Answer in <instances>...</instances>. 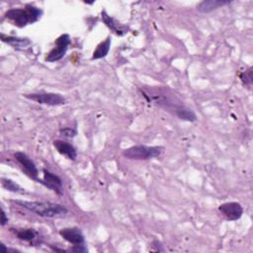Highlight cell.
I'll use <instances>...</instances> for the list:
<instances>
[{
	"mask_svg": "<svg viewBox=\"0 0 253 253\" xmlns=\"http://www.w3.org/2000/svg\"><path fill=\"white\" fill-rule=\"evenodd\" d=\"M16 235L19 239L24 241H32L36 238L37 232L32 228H24L16 231Z\"/></svg>",
	"mask_w": 253,
	"mask_h": 253,
	"instance_id": "17",
	"label": "cell"
},
{
	"mask_svg": "<svg viewBox=\"0 0 253 253\" xmlns=\"http://www.w3.org/2000/svg\"><path fill=\"white\" fill-rule=\"evenodd\" d=\"M0 37H1V41L3 42L11 45L12 47H14L16 49H24L32 43L31 40L28 38H19V37L4 35V34H1Z\"/></svg>",
	"mask_w": 253,
	"mask_h": 253,
	"instance_id": "12",
	"label": "cell"
},
{
	"mask_svg": "<svg viewBox=\"0 0 253 253\" xmlns=\"http://www.w3.org/2000/svg\"><path fill=\"white\" fill-rule=\"evenodd\" d=\"M240 79L242 80V82L244 84H247V85H250L252 83V69L249 68L247 71L245 72H242L240 75H239Z\"/></svg>",
	"mask_w": 253,
	"mask_h": 253,
	"instance_id": "18",
	"label": "cell"
},
{
	"mask_svg": "<svg viewBox=\"0 0 253 253\" xmlns=\"http://www.w3.org/2000/svg\"><path fill=\"white\" fill-rule=\"evenodd\" d=\"M53 146L58 151V153H60L61 155H65L70 160H75V158L77 157L76 148L66 141L55 139L53 141Z\"/></svg>",
	"mask_w": 253,
	"mask_h": 253,
	"instance_id": "11",
	"label": "cell"
},
{
	"mask_svg": "<svg viewBox=\"0 0 253 253\" xmlns=\"http://www.w3.org/2000/svg\"><path fill=\"white\" fill-rule=\"evenodd\" d=\"M1 185L7 191H10V192H13V193H17V194H26L25 189H23L18 183L14 182L11 179L1 178Z\"/></svg>",
	"mask_w": 253,
	"mask_h": 253,
	"instance_id": "16",
	"label": "cell"
},
{
	"mask_svg": "<svg viewBox=\"0 0 253 253\" xmlns=\"http://www.w3.org/2000/svg\"><path fill=\"white\" fill-rule=\"evenodd\" d=\"M42 15V10L33 5H27L25 8H13L4 14L6 19L19 28L36 23L41 19Z\"/></svg>",
	"mask_w": 253,
	"mask_h": 253,
	"instance_id": "2",
	"label": "cell"
},
{
	"mask_svg": "<svg viewBox=\"0 0 253 253\" xmlns=\"http://www.w3.org/2000/svg\"><path fill=\"white\" fill-rule=\"evenodd\" d=\"M111 47V38L108 37L105 41L101 42L95 48L92 54V59H100L105 57L110 50Z\"/></svg>",
	"mask_w": 253,
	"mask_h": 253,
	"instance_id": "15",
	"label": "cell"
},
{
	"mask_svg": "<svg viewBox=\"0 0 253 253\" xmlns=\"http://www.w3.org/2000/svg\"><path fill=\"white\" fill-rule=\"evenodd\" d=\"M43 172V179L42 180H40L39 183H42V185H44L46 188H48L49 190L55 192L56 194L58 195H62V180L54 173L46 170V169H43L42 170Z\"/></svg>",
	"mask_w": 253,
	"mask_h": 253,
	"instance_id": "8",
	"label": "cell"
},
{
	"mask_svg": "<svg viewBox=\"0 0 253 253\" xmlns=\"http://www.w3.org/2000/svg\"><path fill=\"white\" fill-rule=\"evenodd\" d=\"M18 206L36 213L37 215L49 218L63 217L68 212L67 209L60 205L51 202H39V201H14Z\"/></svg>",
	"mask_w": 253,
	"mask_h": 253,
	"instance_id": "1",
	"label": "cell"
},
{
	"mask_svg": "<svg viewBox=\"0 0 253 253\" xmlns=\"http://www.w3.org/2000/svg\"><path fill=\"white\" fill-rule=\"evenodd\" d=\"M55 46L46 54L45 61L55 62L60 60L66 53L70 44V37L67 34L60 35L54 42Z\"/></svg>",
	"mask_w": 253,
	"mask_h": 253,
	"instance_id": "5",
	"label": "cell"
},
{
	"mask_svg": "<svg viewBox=\"0 0 253 253\" xmlns=\"http://www.w3.org/2000/svg\"><path fill=\"white\" fill-rule=\"evenodd\" d=\"M8 222V216L6 215V212H5V211H4V209L2 208L1 209V225L2 226H4L6 223Z\"/></svg>",
	"mask_w": 253,
	"mask_h": 253,
	"instance_id": "20",
	"label": "cell"
},
{
	"mask_svg": "<svg viewBox=\"0 0 253 253\" xmlns=\"http://www.w3.org/2000/svg\"><path fill=\"white\" fill-rule=\"evenodd\" d=\"M25 98L35 101L39 104L48 105V106H60L66 103L65 98L57 93H46V92H40V93H30L24 94Z\"/></svg>",
	"mask_w": 253,
	"mask_h": 253,
	"instance_id": "4",
	"label": "cell"
},
{
	"mask_svg": "<svg viewBox=\"0 0 253 253\" xmlns=\"http://www.w3.org/2000/svg\"><path fill=\"white\" fill-rule=\"evenodd\" d=\"M59 131H60L61 135L66 136V137H74L77 134L76 129L72 128V127H63V128H60Z\"/></svg>",
	"mask_w": 253,
	"mask_h": 253,
	"instance_id": "19",
	"label": "cell"
},
{
	"mask_svg": "<svg viewBox=\"0 0 253 253\" xmlns=\"http://www.w3.org/2000/svg\"><path fill=\"white\" fill-rule=\"evenodd\" d=\"M218 211L228 220H237L243 213V208L237 202L223 203L218 206Z\"/></svg>",
	"mask_w": 253,
	"mask_h": 253,
	"instance_id": "7",
	"label": "cell"
},
{
	"mask_svg": "<svg viewBox=\"0 0 253 253\" xmlns=\"http://www.w3.org/2000/svg\"><path fill=\"white\" fill-rule=\"evenodd\" d=\"M174 113L175 115L180 119V120H183V121H187V122H196L197 121V116L196 114L191 110L189 109L188 107L186 106H183V105H178L175 110H174Z\"/></svg>",
	"mask_w": 253,
	"mask_h": 253,
	"instance_id": "14",
	"label": "cell"
},
{
	"mask_svg": "<svg viewBox=\"0 0 253 253\" xmlns=\"http://www.w3.org/2000/svg\"><path fill=\"white\" fill-rule=\"evenodd\" d=\"M59 235L73 245L84 244V235L78 227H65L58 231Z\"/></svg>",
	"mask_w": 253,
	"mask_h": 253,
	"instance_id": "9",
	"label": "cell"
},
{
	"mask_svg": "<svg viewBox=\"0 0 253 253\" xmlns=\"http://www.w3.org/2000/svg\"><path fill=\"white\" fill-rule=\"evenodd\" d=\"M229 3V1L225 0H205L198 4L197 10L201 13H211Z\"/></svg>",
	"mask_w": 253,
	"mask_h": 253,
	"instance_id": "13",
	"label": "cell"
},
{
	"mask_svg": "<svg viewBox=\"0 0 253 253\" xmlns=\"http://www.w3.org/2000/svg\"><path fill=\"white\" fill-rule=\"evenodd\" d=\"M101 16H102V21L104 22V24L116 35L118 36H125L126 34H127L128 28L123 24H121L119 21H117L116 19H114L113 17H111L110 15L107 14V12L105 10H103L101 12Z\"/></svg>",
	"mask_w": 253,
	"mask_h": 253,
	"instance_id": "10",
	"label": "cell"
},
{
	"mask_svg": "<svg viewBox=\"0 0 253 253\" xmlns=\"http://www.w3.org/2000/svg\"><path fill=\"white\" fill-rule=\"evenodd\" d=\"M16 160L19 162V164L22 166L23 170L25 171V173L32 179L39 181L38 176H39V170L36 166V164L34 163V161L24 152L22 151H17L14 154Z\"/></svg>",
	"mask_w": 253,
	"mask_h": 253,
	"instance_id": "6",
	"label": "cell"
},
{
	"mask_svg": "<svg viewBox=\"0 0 253 253\" xmlns=\"http://www.w3.org/2000/svg\"><path fill=\"white\" fill-rule=\"evenodd\" d=\"M162 146H148V145H133L123 150V155L131 160H147L158 157L163 152Z\"/></svg>",
	"mask_w": 253,
	"mask_h": 253,
	"instance_id": "3",
	"label": "cell"
}]
</instances>
